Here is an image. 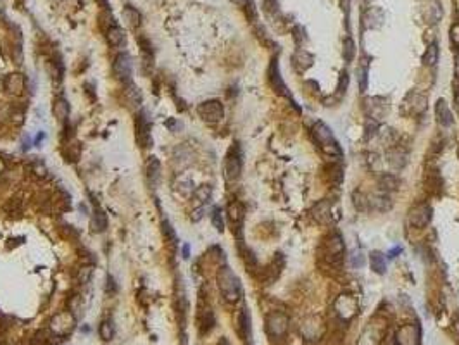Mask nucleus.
<instances>
[{
	"label": "nucleus",
	"instance_id": "obj_1",
	"mask_svg": "<svg viewBox=\"0 0 459 345\" xmlns=\"http://www.w3.org/2000/svg\"><path fill=\"white\" fill-rule=\"evenodd\" d=\"M218 287H220L221 295L228 302H237L242 297V283L240 278L233 273V269L228 266H223L218 271Z\"/></svg>",
	"mask_w": 459,
	"mask_h": 345
},
{
	"label": "nucleus",
	"instance_id": "obj_2",
	"mask_svg": "<svg viewBox=\"0 0 459 345\" xmlns=\"http://www.w3.org/2000/svg\"><path fill=\"white\" fill-rule=\"evenodd\" d=\"M311 137H313L314 144L318 145L326 155H333V157L335 155L337 157L342 155V150H340L339 142H337V138L333 137L331 130L328 128L325 123H321V121L314 123V126L311 128Z\"/></svg>",
	"mask_w": 459,
	"mask_h": 345
},
{
	"label": "nucleus",
	"instance_id": "obj_3",
	"mask_svg": "<svg viewBox=\"0 0 459 345\" xmlns=\"http://www.w3.org/2000/svg\"><path fill=\"white\" fill-rule=\"evenodd\" d=\"M345 245L339 233H331L323 240V257L331 264H340L344 259Z\"/></svg>",
	"mask_w": 459,
	"mask_h": 345
},
{
	"label": "nucleus",
	"instance_id": "obj_4",
	"mask_svg": "<svg viewBox=\"0 0 459 345\" xmlns=\"http://www.w3.org/2000/svg\"><path fill=\"white\" fill-rule=\"evenodd\" d=\"M223 171H225V178L228 182H233L240 176V172H242V152H240L238 144H233V147L228 150V154L225 157Z\"/></svg>",
	"mask_w": 459,
	"mask_h": 345
},
{
	"label": "nucleus",
	"instance_id": "obj_5",
	"mask_svg": "<svg viewBox=\"0 0 459 345\" xmlns=\"http://www.w3.org/2000/svg\"><path fill=\"white\" fill-rule=\"evenodd\" d=\"M288 316L285 313H271L266 316V331L271 338H281L288 331Z\"/></svg>",
	"mask_w": 459,
	"mask_h": 345
},
{
	"label": "nucleus",
	"instance_id": "obj_6",
	"mask_svg": "<svg viewBox=\"0 0 459 345\" xmlns=\"http://www.w3.org/2000/svg\"><path fill=\"white\" fill-rule=\"evenodd\" d=\"M150 119L147 116L145 111L138 112L137 119H135V138H137L138 145L142 149H147V147L152 145V135H150Z\"/></svg>",
	"mask_w": 459,
	"mask_h": 345
},
{
	"label": "nucleus",
	"instance_id": "obj_7",
	"mask_svg": "<svg viewBox=\"0 0 459 345\" xmlns=\"http://www.w3.org/2000/svg\"><path fill=\"white\" fill-rule=\"evenodd\" d=\"M268 81H269V85H271V88L276 92L278 95L287 97V99L294 100V99H292V94H290V90H288V87L285 85L283 78H281L280 67H278V57H273V59H271V62H269V67H268Z\"/></svg>",
	"mask_w": 459,
	"mask_h": 345
},
{
	"label": "nucleus",
	"instance_id": "obj_8",
	"mask_svg": "<svg viewBox=\"0 0 459 345\" xmlns=\"http://www.w3.org/2000/svg\"><path fill=\"white\" fill-rule=\"evenodd\" d=\"M197 112L205 123H218L223 119L225 109H223V104L220 100H205L197 107Z\"/></svg>",
	"mask_w": 459,
	"mask_h": 345
},
{
	"label": "nucleus",
	"instance_id": "obj_9",
	"mask_svg": "<svg viewBox=\"0 0 459 345\" xmlns=\"http://www.w3.org/2000/svg\"><path fill=\"white\" fill-rule=\"evenodd\" d=\"M432 207L427 204V202H421V204H416L414 207L411 209L409 214H407V220L414 228H425L428 223L432 221Z\"/></svg>",
	"mask_w": 459,
	"mask_h": 345
},
{
	"label": "nucleus",
	"instance_id": "obj_10",
	"mask_svg": "<svg viewBox=\"0 0 459 345\" xmlns=\"http://www.w3.org/2000/svg\"><path fill=\"white\" fill-rule=\"evenodd\" d=\"M309 214L316 223H319V225H330V223L333 221V205H331V202L328 199L319 200L311 207Z\"/></svg>",
	"mask_w": 459,
	"mask_h": 345
},
{
	"label": "nucleus",
	"instance_id": "obj_11",
	"mask_svg": "<svg viewBox=\"0 0 459 345\" xmlns=\"http://www.w3.org/2000/svg\"><path fill=\"white\" fill-rule=\"evenodd\" d=\"M112 73L117 81L121 83H130L132 81V57L128 54H119L112 66Z\"/></svg>",
	"mask_w": 459,
	"mask_h": 345
},
{
	"label": "nucleus",
	"instance_id": "obj_12",
	"mask_svg": "<svg viewBox=\"0 0 459 345\" xmlns=\"http://www.w3.org/2000/svg\"><path fill=\"white\" fill-rule=\"evenodd\" d=\"M395 342L397 345H420L421 331L418 325H404L395 333Z\"/></svg>",
	"mask_w": 459,
	"mask_h": 345
},
{
	"label": "nucleus",
	"instance_id": "obj_13",
	"mask_svg": "<svg viewBox=\"0 0 459 345\" xmlns=\"http://www.w3.org/2000/svg\"><path fill=\"white\" fill-rule=\"evenodd\" d=\"M366 111H368V117L374 121L385 119V116L389 114V100L385 97H371L366 100Z\"/></svg>",
	"mask_w": 459,
	"mask_h": 345
},
{
	"label": "nucleus",
	"instance_id": "obj_14",
	"mask_svg": "<svg viewBox=\"0 0 459 345\" xmlns=\"http://www.w3.org/2000/svg\"><path fill=\"white\" fill-rule=\"evenodd\" d=\"M425 109H427V97L418 94V92H411L402 102V112L411 116L421 114Z\"/></svg>",
	"mask_w": 459,
	"mask_h": 345
},
{
	"label": "nucleus",
	"instance_id": "obj_15",
	"mask_svg": "<svg viewBox=\"0 0 459 345\" xmlns=\"http://www.w3.org/2000/svg\"><path fill=\"white\" fill-rule=\"evenodd\" d=\"M335 313L342 319H351L357 313V302L351 295H340L335 300Z\"/></svg>",
	"mask_w": 459,
	"mask_h": 345
},
{
	"label": "nucleus",
	"instance_id": "obj_16",
	"mask_svg": "<svg viewBox=\"0 0 459 345\" xmlns=\"http://www.w3.org/2000/svg\"><path fill=\"white\" fill-rule=\"evenodd\" d=\"M435 121L440 128H450L454 124V116L449 104L444 99H439L435 104Z\"/></svg>",
	"mask_w": 459,
	"mask_h": 345
},
{
	"label": "nucleus",
	"instance_id": "obj_17",
	"mask_svg": "<svg viewBox=\"0 0 459 345\" xmlns=\"http://www.w3.org/2000/svg\"><path fill=\"white\" fill-rule=\"evenodd\" d=\"M74 326V318L71 313H61L52 319V330L59 335H66Z\"/></svg>",
	"mask_w": 459,
	"mask_h": 345
},
{
	"label": "nucleus",
	"instance_id": "obj_18",
	"mask_svg": "<svg viewBox=\"0 0 459 345\" xmlns=\"http://www.w3.org/2000/svg\"><path fill=\"white\" fill-rule=\"evenodd\" d=\"M368 200H369V209H373L377 212H387L392 209V200H390L389 193L385 192L374 193L373 197H368Z\"/></svg>",
	"mask_w": 459,
	"mask_h": 345
},
{
	"label": "nucleus",
	"instance_id": "obj_19",
	"mask_svg": "<svg viewBox=\"0 0 459 345\" xmlns=\"http://www.w3.org/2000/svg\"><path fill=\"white\" fill-rule=\"evenodd\" d=\"M399 187H401V178L397 175H394V172H383V175H380V178H378V188H380V192L390 193L399 190Z\"/></svg>",
	"mask_w": 459,
	"mask_h": 345
},
{
	"label": "nucleus",
	"instance_id": "obj_20",
	"mask_svg": "<svg viewBox=\"0 0 459 345\" xmlns=\"http://www.w3.org/2000/svg\"><path fill=\"white\" fill-rule=\"evenodd\" d=\"M387 162L395 171H401L407 166V154L401 149H390L387 152Z\"/></svg>",
	"mask_w": 459,
	"mask_h": 345
},
{
	"label": "nucleus",
	"instance_id": "obj_21",
	"mask_svg": "<svg viewBox=\"0 0 459 345\" xmlns=\"http://www.w3.org/2000/svg\"><path fill=\"white\" fill-rule=\"evenodd\" d=\"M6 85V90L12 95H23L24 94V88H26V81H24L23 74H9L4 81Z\"/></svg>",
	"mask_w": 459,
	"mask_h": 345
},
{
	"label": "nucleus",
	"instance_id": "obj_22",
	"mask_svg": "<svg viewBox=\"0 0 459 345\" xmlns=\"http://www.w3.org/2000/svg\"><path fill=\"white\" fill-rule=\"evenodd\" d=\"M313 61H314V57L311 56L307 50H302V49H297L292 56V66L296 67L297 71L309 69V67L313 66Z\"/></svg>",
	"mask_w": 459,
	"mask_h": 345
},
{
	"label": "nucleus",
	"instance_id": "obj_23",
	"mask_svg": "<svg viewBox=\"0 0 459 345\" xmlns=\"http://www.w3.org/2000/svg\"><path fill=\"white\" fill-rule=\"evenodd\" d=\"M442 7H440V4L437 2V0H430V2L427 4V7L423 9V18H425V21L427 23H430V24H437L439 21L442 19Z\"/></svg>",
	"mask_w": 459,
	"mask_h": 345
},
{
	"label": "nucleus",
	"instance_id": "obj_24",
	"mask_svg": "<svg viewBox=\"0 0 459 345\" xmlns=\"http://www.w3.org/2000/svg\"><path fill=\"white\" fill-rule=\"evenodd\" d=\"M383 23V12L377 7H371L363 14V24L366 29H374L378 26H382Z\"/></svg>",
	"mask_w": 459,
	"mask_h": 345
},
{
	"label": "nucleus",
	"instance_id": "obj_25",
	"mask_svg": "<svg viewBox=\"0 0 459 345\" xmlns=\"http://www.w3.org/2000/svg\"><path fill=\"white\" fill-rule=\"evenodd\" d=\"M238 326V333L242 335L243 340H249L251 338V316H249V311H247V307H243L242 311H240L238 314V319H237Z\"/></svg>",
	"mask_w": 459,
	"mask_h": 345
},
{
	"label": "nucleus",
	"instance_id": "obj_26",
	"mask_svg": "<svg viewBox=\"0 0 459 345\" xmlns=\"http://www.w3.org/2000/svg\"><path fill=\"white\" fill-rule=\"evenodd\" d=\"M147 178H149V183L155 188L159 178H161V162L157 157H149V161H147Z\"/></svg>",
	"mask_w": 459,
	"mask_h": 345
},
{
	"label": "nucleus",
	"instance_id": "obj_27",
	"mask_svg": "<svg viewBox=\"0 0 459 345\" xmlns=\"http://www.w3.org/2000/svg\"><path fill=\"white\" fill-rule=\"evenodd\" d=\"M228 218L231 225H242L243 218H245V209L240 202H231L228 205Z\"/></svg>",
	"mask_w": 459,
	"mask_h": 345
},
{
	"label": "nucleus",
	"instance_id": "obj_28",
	"mask_svg": "<svg viewBox=\"0 0 459 345\" xmlns=\"http://www.w3.org/2000/svg\"><path fill=\"white\" fill-rule=\"evenodd\" d=\"M369 264H371V269L374 273H378V275H385L387 257L382 254V252H378V250L371 252V255H369Z\"/></svg>",
	"mask_w": 459,
	"mask_h": 345
},
{
	"label": "nucleus",
	"instance_id": "obj_29",
	"mask_svg": "<svg viewBox=\"0 0 459 345\" xmlns=\"http://www.w3.org/2000/svg\"><path fill=\"white\" fill-rule=\"evenodd\" d=\"M107 41L112 45V47H119V45L124 44V31L123 28H119L117 24H112L111 28L107 29Z\"/></svg>",
	"mask_w": 459,
	"mask_h": 345
},
{
	"label": "nucleus",
	"instance_id": "obj_30",
	"mask_svg": "<svg viewBox=\"0 0 459 345\" xmlns=\"http://www.w3.org/2000/svg\"><path fill=\"white\" fill-rule=\"evenodd\" d=\"M90 228L94 233H102V231H105V228H107V216L102 211H95L92 214Z\"/></svg>",
	"mask_w": 459,
	"mask_h": 345
},
{
	"label": "nucleus",
	"instance_id": "obj_31",
	"mask_svg": "<svg viewBox=\"0 0 459 345\" xmlns=\"http://www.w3.org/2000/svg\"><path fill=\"white\" fill-rule=\"evenodd\" d=\"M52 112H54V116L57 117V121L67 119V116H69V102H67L66 99H57L56 102H54Z\"/></svg>",
	"mask_w": 459,
	"mask_h": 345
},
{
	"label": "nucleus",
	"instance_id": "obj_32",
	"mask_svg": "<svg viewBox=\"0 0 459 345\" xmlns=\"http://www.w3.org/2000/svg\"><path fill=\"white\" fill-rule=\"evenodd\" d=\"M123 19H124V24L128 28H137L140 26V12L137 9H133V7L126 6L124 11H123Z\"/></svg>",
	"mask_w": 459,
	"mask_h": 345
},
{
	"label": "nucleus",
	"instance_id": "obj_33",
	"mask_svg": "<svg viewBox=\"0 0 459 345\" xmlns=\"http://www.w3.org/2000/svg\"><path fill=\"white\" fill-rule=\"evenodd\" d=\"M421 61H423L425 66H435L439 62V47H437V44L428 45L423 57H421Z\"/></svg>",
	"mask_w": 459,
	"mask_h": 345
},
{
	"label": "nucleus",
	"instance_id": "obj_34",
	"mask_svg": "<svg viewBox=\"0 0 459 345\" xmlns=\"http://www.w3.org/2000/svg\"><path fill=\"white\" fill-rule=\"evenodd\" d=\"M124 99H126V102H128L130 107H138L140 106V102H142V94H140V90H138L137 87L130 85L124 90Z\"/></svg>",
	"mask_w": 459,
	"mask_h": 345
},
{
	"label": "nucleus",
	"instance_id": "obj_35",
	"mask_svg": "<svg viewBox=\"0 0 459 345\" xmlns=\"http://www.w3.org/2000/svg\"><path fill=\"white\" fill-rule=\"evenodd\" d=\"M352 204H354L356 211L363 212V211H368L369 209V200H368V195L363 193L361 190H356L352 193Z\"/></svg>",
	"mask_w": 459,
	"mask_h": 345
},
{
	"label": "nucleus",
	"instance_id": "obj_36",
	"mask_svg": "<svg viewBox=\"0 0 459 345\" xmlns=\"http://www.w3.org/2000/svg\"><path fill=\"white\" fill-rule=\"evenodd\" d=\"M162 233H164V238L168 240V243H170L171 247H175L176 235H175V230H173V226L170 225V221H168V218H162Z\"/></svg>",
	"mask_w": 459,
	"mask_h": 345
},
{
	"label": "nucleus",
	"instance_id": "obj_37",
	"mask_svg": "<svg viewBox=\"0 0 459 345\" xmlns=\"http://www.w3.org/2000/svg\"><path fill=\"white\" fill-rule=\"evenodd\" d=\"M211 193H213V190H211V187H207V185H202V187H199V188L195 190V199L199 200V204H200V205H204V204H207V202H209Z\"/></svg>",
	"mask_w": 459,
	"mask_h": 345
},
{
	"label": "nucleus",
	"instance_id": "obj_38",
	"mask_svg": "<svg viewBox=\"0 0 459 345\" xmlns=\"http://www.w3.org/2000/svg\"><path fill=\"white\" fill-rule=\"evenodd\" d=\"M79 155H81V145H79L78 142H71L66 149V157L69 159V161H78Z\"/></svg>",
	"mask_w": 459,
	"mask_h": 345
},
{
	"label": "nucleus",
	"instance_id": "obj_39",
	"mask_svg": "<svg viewBox=\"0 0 459 345\" xmlns=\"http://www.w3.org/2000/svg\"><path fill=\"white\" fill-rule=\"evenodd\" d=\"M364 130H366L364 138L366 140H371V138L377 137V133H378V121L368 117V119H366V124H364Z\"/></svg>",
	"mask_w": 459,
	"mask_h": 345
},
{
	"label": "nucleus",
	"instance_id": "obj_40",
	"mask_svg": "<svg viewBox=\"0 0 459 345\" xmlns=\"http://www.w3.org/2000/svg\"><path fill=\"white\" fill-rule=\"evenodd\" d=\"M99 335L102 340H112V336H114V326H112V323L109 321H104L102 325H100V330H99Z\"/></svg>",
	"mask_w": 459,
	"mask_h": 345
},
{
	"label": "nucleus",
	"instance_id": "obj_41",
	"mask_svg": "<svg viewBox=\"0 0 459 345\" xmlns=\"http://www.w3.org/2000/svg\"><path fill=\"white\" fill-rule=\"evenodd\" d=\"M349 264L352 268H363L364 266V254L361 250H352L349 254Z\"/></svg>",
	"mask_w": 459,
	"mask_h": 345
},
{
	"label": "nucleus",
	"instance_id": "obj_42",
	"mask_svg": "<svg viewBox=\"0 0 459 345\" xmlns=\"http://www.w3.org/2000/svg\"><path fill=\"white\" fill-rule=\"evenodd\" d=\"M211 221H213V225H214V228H216L218 231H223L225 230V221H223V212H221V209H214L213 211V214H211Z\"/></svg>",
	"mask_w": 459,
	"mask_h": 345
},
{
	"label": "nucleus",
	"instance_id": "obj_43",
	"mask_svg": "<svg viewBox=\"0 0 459 345\" xmlns=\"http://www.w3.org/2000/svg\"><path fill=\"white\" fill-rule=\"evenodd\" d=\"M354 52H356V49H354V41H352L351 38H347L344 41V59L347 62H351L352 59H354Z\"/></svg>",
	"mask_w": 459,
	"mask_h": 345
},
{
	"label": "nucleus",
	"instance_id": "obj_44",
	"mask_svg": "<svg viewBox=\"0 0 459 345\" xmlns=\"http://www.w3.org/2000/svg\"><path fill=\"white\" fill-rule=\"evenodd\" d=\"M359 88L361 92L368 90V64L359 67Z\"/></svg>",
	"mask_w": 459,
	"mask_h": 345
},
{
	"label": "nucleus",
	"instance_id": "obj_45",
	"mask_svg": "<svg viewBox=\"0 0 459 345\" xmlns=\"http://www.w3.org/2000/svg\"><path fill=\"white\" fill-rule=\"evenodd\" d=\"M347 87H349V74H347V71L342 69L340 71V76H339V94L344 95L345 90H347Z\"/></svg>",
	"mask_w": 459,
	"mask_h": 345
},
{
	"label": "nucleus",
	"instance_id": "obj_46",
	"mask_svg": "<svg viewBox=\"0 0 459 345\" xmlns=\"http://www.w3.org/2000/svg\"><path fill=\"white\" fill-rule=\"evenodd\" d=\"M442 187H444V182H442V178L439 175H432L430 176V190L432 192H437V193H440L442 192Z\"/></svg>",
	"mask_w": 459,
	"mask_h": 345
},
{
	"label": "nucleus",
	"instance_id": "obj_47",
	"mask_svg": "<svg viewBox=\"0 0 459 345\" xmlns=\"http://www.w3.org/2000/svg\"><path fill=\"white\" fill-rule=\"evenodd\" d=\"M263 7H264V12H268V14H271V16L280 11L278 0H263Z\"/></svg>",
	"mask_w": 459,
	"mask_h": 345
},
{
	"label": "nucleus",
	"instance_id": "obj_48",
	"mask_svg": "<svg viewBox=\"0 0 459 345\" xmlns=\"http://www.w3.org/2000/svg\"><path fill=\"white\" fill-rule=\"evenodd\" d=\"M294 40H296V44L299 45V47L304 44L306 33H304V28H302V26H296V28H294Z\"/></svg>",
	"mask_w": 459,
	"mask_h": 345
},
{
	"label": "nucleus",
	"instance_id": "obj_49",
	"mask_svg": "<svg viewBox=\"0 0 459 345\" xmlns=\"http://www.w3.org/2000/svg\"><path fill=\"white\" fill-rule=\"evenodd\" d=\"M450 41H452L456 47H459V23L452 24V28H450Z\"/></svg>",
	"mask_w": 459,
	"mask_h": 345
},
{
	"label": "nucleus",
	"instance_id": "obj_50",
	"mask_svg": "<svg viewBox=\"0 0 459 345\" xmlns=\"http://www.w3.org/2000/svg\"><path fill=\"white\" fill-rule=\"evenodd\" d=\"M116 290H117V287H116V281H114V278H112L111 275H107V285H105V292H107L109 295H114V293H116Z\"/></svg>",
	"mask_w": 459,
	"mask_h": 345
},
{
	"label": "nucleus",
	"instance_id": "obj_51",
	"mask_svg": "<svg viewBox=\"0 0 459 345\" xmlns=\"http://www.w3.org/2000/svg\"><path fill=\"white\" fill-rule=\"evenodd\" d=\"M19 207H21V202H19L18 199H11V200H9V204L6 205V211L16 212V211H19Z\"/></svg>",
	"mask_w": 459,
	"mask_h": 345
},
{
	"label": "nucleus",
	"instance_id": "obj_52",
	"mask_svg": "<svg viewBox=\"0 0 459 345\" xmlns=\"http://www.w3.org/2000/svg\"><path fill=\"white\" fill-rule=\"evenodd\" d=\"M90 275H92V268L90 266L81 268V271H79V280H81V283H87L88 278H90Z\"/></svg>",
	"mask_w": 459,
	"mask_h": 345
},
{
	"label": "nucleus",
	"instance_id": "obj_53",
	"mask_svg": "<svg viewBox=\"0 0 459 345\" xmlns=\"http://www.w3.org/2000/svg\"><path fill=\"white\" fill-rule=\"evenodd\" d=\"M204 212H205V207L204 205H200L199 209H195V211L192 212V221H200L202 216H204Z\"/></svg>",
	"mask_w": 459,
	"mask_h": 345
},
{
	"label": "nucleus",
	"instance_id": "obj_54",
	"mask_svg": "<svg viewBox=\"0 0 459 345\" xmlns=\"http://www.w3.org/2000/svg\"><path fill=\"white\" fill-rule=\"evenodd\" d=\"M401 252H402V247H399V245H397V247H394V249H390L389 252H387L385 257H387V259H395L399 254H401Z\"/></svg>",
	"mask_w": 459,
	"mask_h": 345
},
{
	"label": "nucleus",
	"instance_id": "obj_55",
	"mask_svg": "<svg viewBox=\"0 0 459 345\" xmlns=\"http://www.w3.org/2000/svg\"><path fill=\"white\" fill-rule=\"evenodd\" d=\"M183 257L185 259L190 257V245H183Z\"/></svg>",
	"mask_w": 459,
	"mask_h": 345
},
{
	"label": "nucleus",
	"instance_id": "obj_56",
	"mask_svg": "<svg viewBox=\"0 0 459 345\" xmlns=\"http://www.w3.org/2000/svg\"><path fill=\"white\" fill-rule=\"evenodd\" d=\"M4 169H6V162H4L2 159H0V175L4 172Z\"/></svg>",
	"mask_w": 459,
	"mask_h": 345
},
{
	"label": "nucleus",
	"instance_id": "obj_57",
	"mask_svg": "<svg viewBox=\"0 0 459 345\" xmlns=\"http://www.w3.org/2000/svg\"><path fill=\"white\" fill-rule=\"evenodd\" d=\"M456 109H457V112H459V90L456 92Z\"/></svg>",
	"mask_w": 459,
	"mask_h": 345
},
{
	"label": "nucleus",
	"instance_id": "obj_58",
	"mask_svg": "<svg viewBox=\"0 0 459 345\" xmlns=\"http://www.w3.org/2000/svg\"><path fill=\"white\" fill-rule=\"evenodd\" d=\"M218 345H230V343H228V340H226V338H221V340H220V343H218Z\"/></svg>",
	"mask_w": 459,
	"mask_h": 345
},
{
	"label": "nucleus",
	"instance_id": "obj_59",
	"mask_svg": "<svg viewBox=\"0 0 459 345\" xmlns=\"http://www.w3.org/2000/svg\"><path fill=\"white\" fill-rule=\"evenodd\" d=\"M233 2L240 4V6H245V4H247V0H233Z\"/></svg>",
	"mask_w": 459,
	"mask_h": 345
},
{
	"label": "nucleus",
	"instance_id": "obj_60",
	"mask_svg": "<svg viewBox=\"0 0 459 345\" xmlns=\"http://www.w3.org/2000/svg\"><path fill=\"white\" fill-rule=\"evenodd\" d=\"M366 2H369V0H366Z\"/></svg>",
	"mask_w": 459,
	"mask_h": 345
},
{
	"label": "nucleus",
	"instance_id": "obj_61",
	"mask_svg": "<svg viewBox=\"0 0 459 345\" xmlns=\"http://www.w3.org/2000/svg\"><path fill=\"white\" fill-rule=\"evenodd\" d=\"M395 345H397V343H395Z\"/></svg>",
	"mask_w": 459,
	"mask_h": 345
}]
</instances>
